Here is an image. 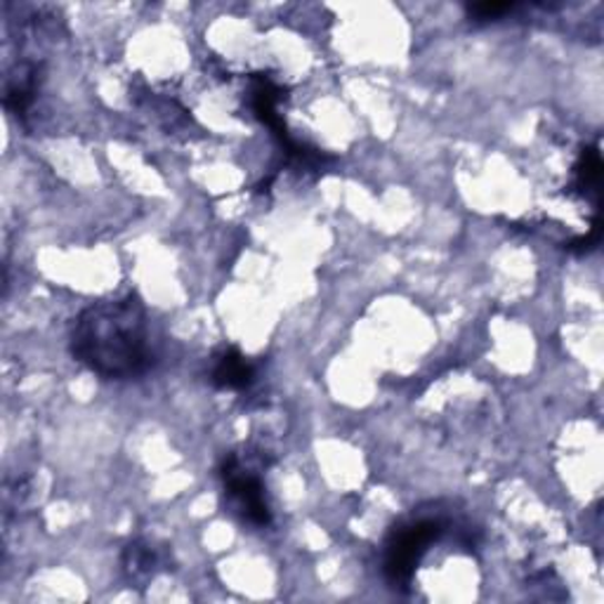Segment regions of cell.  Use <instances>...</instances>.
I'll use <instances>...</instances> for the list:
<instances>
[{"mask_svg":"<svg viewBox=\"0 0 604 604\" xmlns=\"http://www.w3.org/2000/svg\"><path fill=\"white\" fill-rule=\"evenodd\" d=\"M69 350L100 378L125 380L146 373L154 355L144 303L135 293H127L123 298L88 305L73 319Z\"/></svg>","mask_w":604,"mask_h":604,"instance_id":"1","label":"cell"},{"mask_svg":"<svg viewBox=\"0 0 604 604\" xmlns=\"http://www.w3.org/2000/svg\"><path fill=\"white\" fill-rule=\"evenodd\" d=\"M453 532V522L442 512H413L397 522L382 543V574L395 591H409L416 570L434 543Z\"/></svg>","mask_w":604,"mask_h":604,"instance_id":"2","label":"cell"},{"mask_svg":"<svg viewBox=\"0 0 604 604\" xmlns=\"http://www.w3.org/2000/svg\"><path fill=\"white\" fill-rule=\"evenodd\" d=\"M250 459L253 453H246L244 459L242 453L229 451L219 461L217 474L223 480V496L229 515L253 529H265L272 524V508L263 474Z\"/></svg>","mask_w":604,"mask_h":604,"instance_id":"3","label":"cell"},{"mask_svg":"<svg viewBox=\"0 0 604 604\" xmlns=\"http://www.w3.org/2000/svg\"><path fill=\"white\" fill-rule=\"evenodd\" d=\"M255 376H258V369H255V364L246 355H242L236 347H223L213 357L208 378L217 390L244 392L253 386Z\"/></svg>","mask_w":604,"mask_h":604,"instance_id":"4","label":"cell"},{"mask_svg":"<svg viewBox=\"0 0 604 604\" xmlns=\"http://www.w3.org/2000/svg\"><path fill=\"white\" fill-rule=\"evenodd\" d=\"M123 572L131 583H146L154 579L161 570H166V555L161 547H154L150 541H133L125 545L123 557Z\"/></svg>","mask_w":604,"mask_h":604,"instance_id":"5","label":"cell"},{"mask_svg":"<svg viewBox=\"0 0 604 604\" xmlns=\"http://www.w3.org/2000/svg\"><path fill=\"white\" fill-rule=\"evenodd\" d=\"M600 187H602V154H600V146L593 144L581 150L574 163V190H579L583 198H591L597 208L600 192H602Z\"/></svg>","mask_w":604,"mask_h":604,"instance_id":"6","label":"cell"},{"mask_svg":"<svg viewBox=\"0 0 604 604\" xmlns=\"http://www.w3.org/2000/svg\"><path fill=\"white\" fill-rule=\"evenodd\" d=\"M35 90H39V64H20V73L6 85V106L12 114L24 116L33 104Z\"/></svg>","mask_w":604,"mask_h":604,"instance_id":"7","label":"cell"},{"mask_svg":"<svg viewBox=\"0 0 604 604\" xmlns=\"http://www.w3.org/2000/svg\"><path fill=\"white\" fill-rule=\"evenodd\" d=\"M518 3H496V0H484V3H470L468 14L474 22H496L503 20L505 14L515 12Z\"/></svg>","mask_w":604,"mask_h":604,"instance_id":"8","label":"cell"}]
</instances>
